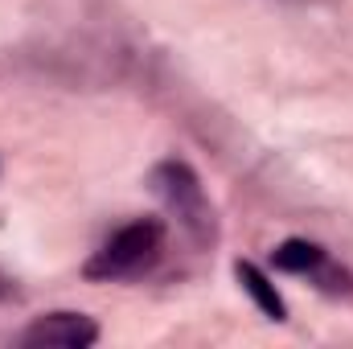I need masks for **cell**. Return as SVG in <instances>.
I'll return each instance as SVG.
<instances>
[{
  "instance_id": "obj_6",
  "label": "cell",
  "mask_w": 353,
  "mask_h": 349,
  "mask_svg": "<svg viewBox=\"0 0 353 349\" xmlns=\"http://www.w3.org/2000/svg\"><path fill=\"white\" fill-rule=\"evenodd\" d=\"M12 296V279L8 275H0V300H8Z\"/></svg>"
},
{
  "instance_id": "obj_2",
  "label": "cell",
  "mask_w": 353,
  "mask_h": 349,
  "mask_svg": "<svg viewBox=\"0 0 353 349\" xmlns=\"http://www.w3.org/2000/svg\"><path fill=\"white\" fill-rule=\"evenodd\" d=\"M161 255V226L157 222H132L119 235L103 243V251L87 263V279H123L144 267H152Z\"/></svg>"
},
{
  "instance_id": "obj_5",
  "label": "cell",
  "mask_w": 353,
  "mask_h": 349,
  "mask_svg": "<svg viewBox=\"0 0 353 349\" xmlns=\"http://www.w3.org/2000/svg\"><path fill=\"white\" fill-rule=\"evenodd\" d=\"M271 263H275L279 271L304 275V271H316V267L325 263V251H321L316 243H308V239H288V243H279V247H275Z\"/></svg>"
},
{
  "instance_id": "obj_4",
  "label": "cell",
  "mask_w": 353,
  "mask_h": 349,
  "mask_svg": "<svg viewBox=\"0 0 353 349\" xmlns=\"http://www.w3.org/2000/svg\"><path fill=\"white\" fill-rule=\"evenodd\" d=\"M234 275H239V283H243V292L259 304V312H263L267 321H288V304H283V296L275 292V283L267 279L263 271L255 267V263L239 259L234 263Z\"/></svg>"
},
{
  "instance_id": "obj_3",
  "label": "cell",
  "mask_w": 353,
  "mask_h": 349,
  "mask_svg": "<svg viewBox=\"0 0 353 349\" xmlns=\"http://www.w3.org/2000/svg\"><path fill=\"white\" fill-rule=\"evenodd\" d=\"M21 341L29 349H87L99 341V325L87 312H50L37 317Z\"/></svg>"
},
{
  "instance_id": "obj_1",
  "label": "cell",
  "mask_w": 353,
  "mask_h": 349,
  "mask_svg": "<svg viewBox=\"0 0 353 349\" xmlns=\"http://www.w3.org/2000/svg\"><path fill=\"white\" fill-rule=\"evenodd\" d=\"M152 189L165 201V210L181 222V230L197 243V247H214L218 243V214L201 189L197 173L185 161H165L152 169Z\"/></svg>"
}]
</instances>
